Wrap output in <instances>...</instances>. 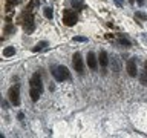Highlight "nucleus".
Here are the masks:
<instances>
[{"label":"nucleus","mask_w":147,"mask_h":138,"mask_svg":"<svg viewBox=\"0 0 147 138\" xmlns=\"http://www.w3.org/2000/svg\"><path fill=\"white\" fill-rule=\"evenodd\" d=\"M71 3H72L74 9H83L84 8V2H83V0H71Z\"/></svg>","instance_id":"nucleus-12"},{"label":"nucleus","mask_w":147,"mask_h":138,"mask_svg":"<svg viewBox=\"0 0 147 138\" xmlns=\"http://www.w3.org/2000/svg\"><path fill=\"white\" fill-rule=\"evenodd\" d=\"M8 97H9V101H11L14 106L20 104V86L18 85L12 86L11 89H9V92H8Z\"/></svg>","instance_id":"nucleus-3"},{"label":"nucleus","mask_w":147,"mask_h":138,"mask_svg":"<svg viewBox=\"0 0 147 138\" xmlns=\"http://www.w3.org/2000/svg\"><path fill=\"white\" fill-rule=\"evenodd\" d=\"M144 2H146V0H138V3H140V5H142Z\"/></svg>","instance_id":"nucleus-20"},{"label":"nucleus","mask_w":147,"mask_h":138,"mask_svg":"<svg viewBox=\"0 0 147 138\" xmlns=\"http://www.w3.org/2000/svg\"><path fill=\"white\" fill-rule=\"evenodd\" d=\"M74 41H87L86 37H74Z\"/></svg>","instance_id":"nucleus-19"},{"label":"nucleus","mask_w":147,"mask_h":138,"mask_svg":"<svg viewBox=\"0 0 147 138\" xmlns=\"http://www.w3.org/2000/svg\"><path fill=\"white\" fill-rule=\"evenodd\" d=\"M29 94H31V100H32V101H38L41 92L37 91V89H34V87H31V92H29Z\"/></svg>","instance_id":"nucleus-10"},{"label":"nucleus","mask_w":147,"mask_h":138,"mask_svg":"<svg viewBox=\"0 0 147 138\" xmlns=\"http://www.w3.org/2000/svg\"><path fill=\"white\" fill-rule=\"evenodd\" d=\"M16 3H17V0H6V8H8V11H11V8H12Z\"/></svg>","instance_id":"nucleus-15"},{"label":"nucleus","mask_w":147,"mask_h":138,"mask_svg":"<svg viewBox=\"0 0 147 138\" xmlns=\"http://www.w3.org/2000/svg\"><path fill=\"white\" fill-rule=\"evenodd\" d=\"M100 64L103 68H106L109 64V55H107L106 51H101V52H100Z\"/></svg>","instance_id":"nucleus-9"},{"label":"nucleus","mask_w":147,"mask_h":138,"mask_svg":"<svg viewBox=\"0 0 147 138\" xmlns=\"http://www.w3.org/2000/svg\"><path fill=\"white\" fill-rule=\"evenodd\" d=\"M135 16H136V17H140V18H142V20H146V18H147V16H146L144 12H136Z\"/></svg>","instance_id":"nucleus-18"},{"label":"nucleus","mask_w":147,"mask_h":138,"mask_svg":"<svg viewBox=\"0 0 147 138\" xmlns=\"http://www.w3.org/2000/svg\"><path fill=\"white\" fill-rule=\"evenodd\" d=\"M52 74H54V77L57 81H64V80H69V78H71V72L67 71L66 66H57L52 71Z\"/></svg>","instance_id":"nucleus-1"},{"label":"nucleus","mask_w":147,"mask_h":138,"mask_svg":"<svg viewBox=\"0 0 147 138\" xmlns=\"http://www.w3.org/2000/svg\"><path fill=\"white\" fill-rule=\"evenodd\" d=\"M87 66L90 69H96V57L94 52H89L87 54Z\"/></svg>","instance_id":"nucleus-8"},{"label":"nucleus","mask_w":147,"mask_h":138,"mask_svg":"<svg viewBox=\"0 0 147 138\" xmlns=\"http://www.w3.org/2000/svg\"><path fill=\"white\" fill-rule=\"evenodd\" d=\"M144 71H146V72H147V62H146V63H144Z\"/></svg>","instance_id":"nucleus-21"},{"label":"nucleus","mask_w":147,"mask_h":138,"mask_svg":"<svg viewBox=\"0 0 147 138\" xmlns=\"http://www.w3.org/2000/svg\"><path fill=\"white\" fill-rule=\"evenodd\" d=\"M14 54H16V49L12 46H8V48L3 49V57H12Z\"/></svg>","instance_id":"nucleus-11"},{"label":"nucleus","mask_w":147,"mask_h":138,"mask_svg":"<svg viewBox=\"0 0 147 138\" xmlns=\"http://www.w3.org/2000/svg\"><path fill=\"white\" fill-rule=\"evenodd\" d=\"M63 23L66 26H74L77 23V16L71 9H64L63 11Z\"/></svg>","instance_id":"nucleus-4"},{"label":"nucleus","mask_w":147,"mask_h":138,"mask_svg":"<svg viewBox=\"0 0 147 138\" xmlns=\"http://www.w3.org/2000/svg\"><path fill=\"white\" fill-rule=\"evenodd\" d=\"M43 12H45V17L46 18H52L54 17V11H52V8H49V6H46Z\"/></svg>","instance_id":"nucleus-13"},{"label":"nucleus","mask_w":147,"mask_h":138,"mask_svg":"<svg viewBox=\"0 0 147 138\" xmlns=\"http://www.w3.org/2000/svg\"><path fill=\"white\" fill-rule=\"evenodd\" d=\"M22 23H23V28H25L28 32H32V31H34V14H32L29 9H28L25 14H23Z\"/></svg>","instance_id":"nucleus-2"},{"label":"nucleus","mask_w":147,"mask_h":138,"mask_svg":"<svg viewBox=\"0 0 147 138\" xmlns=\"http://www.w3.org/2000/svg\"><path fill=\"white\" fill-rule=\"evenodd\" d=\"M45 48H46V43H45V41H41V43H38V45H37V46H35V48L32 49V51H34V52H38V51L45 49Z\"/></svg>","instance_id":"nucleus-14"},{"label":"nucleus","mask_w":147,"mask_h":138,"mask_svg":"<svg viewBox=\"0 0 147 138\" xmlns=\"http://www.w3.org/2000/svg\"><path fill=\"white\" fill-rule=\"evenodd\" d=\"M12 31H14V26L11 25V23H8L6 28H5V34H11Z\"/></svg>","instance_id":"nucleus-17"},{"label":"nucleus","mask_w":147,"mask_h":138,"mask_svg":"<svg viewBox=\"0 0 147 138\" xmlns=\"http://www.w3.org/2000/svg\"><path fill=\"white\" fill-rule=\"evenodd\" d=\"M119 43L124 45V46H130V41H129L126 37H119Z\"/></svg>","instance_id":"nucleus-16"},{"label":"nucleus","mask_w":147,"mask_h":138,"mask_svg":"<svg viewBox=\"0 0 147 138\" xmlns=\"http://www.w3.org/2000/svg\"><path fill=\"white\" fill-rule=\"evenodd\" d=\"M72 64H74V69H75L78 74H83V72H84V62H83L81 55L78 54V52L74 54V57H72Z\"/></svg>","instance_id":"nucleus-5"},{"label":"nucleus","mask_w":147,"mask_h":138,"mask_svg":"<svg viewBox=\"0 0 147 138\" xmlns=\"http://www.w3.org/2000/svg\"><path fill=\"white\" fill-rule=\"evenodd\" d=\"M31 87H34V89L43 92V83H41V75L38 72H35L34 75L31 78Z\"/></svg>","instance_id":"nucleus-6"},{"label":"nucleus","mask_w":147,"mask_h":138,"mask_svg":"<svg viewBox=\"0 0 147 138\" xmlns=\"http://www.w3.org/2000/svg\"><path fill=\"white\" fill-rule=\"evenodd\" d=\"M126 69H127V74H129L130 77H136L138 71H136V63H135V60H133V58H130V60L127 62Z\"/></svg>","instance_id":"nucleus-7"},{"label":"nucleus","mask_w":147,"mask_h":138,"mask_svg":"<svg viewBox=\"0 0 147 138\" xmlns=\"http://www.w3.org/2000/svg\"><path fill=\"white\" fill-rule=\"evenodd\" d=\"M129 2H130V3H135V0H129Z\"/></svg>","instance_id":"nucleus-22"}]
</instances>
